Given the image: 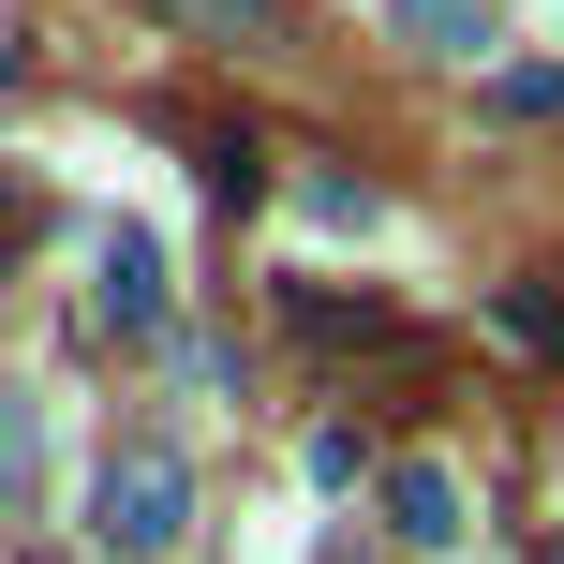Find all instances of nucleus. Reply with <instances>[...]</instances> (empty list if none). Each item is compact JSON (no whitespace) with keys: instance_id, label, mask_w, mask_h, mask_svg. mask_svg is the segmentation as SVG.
Returning a JSON list of instances; mask_svg holds the SVG:
<instances>
[{"instance_id":"obj_8","label":"nucleus","mask_w":564,"mask_h":564,"mask_svg":"<svg viewBox=\"0 0 564 564\" xmlns=\"http://www.w3.org/2000/svg\"><path fill=\"white\" fill-rule=\"evenodd\" d=\"M490 119H564V75L550 59H506V75H490Z\"/></svg>"},{"instance_id":"obj_9","label":"nucleus","mask_w":564,"mask_h":564,"mask_svg":"<svg viewBox=\"0 0 564 564\" xmlns=\"http://www.w3.org/2000/svg\"><path fill=\"white\" fill-rule=\"evenodd\" d=\"M357 476H371V431L327 416V431H312V490H357Z\"/></svg>"},{"instance_id":"obj_4","label":"nucleus","mask_w":564,"mask_h":564,"mask_svg":"<svg viewBox=\"0 0 564 564\" xmlns=\"http://www.w3.org/2000/svg\"><path fill=\"white\" fill-rule=\"evenodd\" d=\"M194 178H208L224 208H253V194H268V149L238 134V119H208V134H194Z\"/></svg>"},{"instance_id":"obj_5","label":"nucleus","mask_w":564,"mask_h":564,"mask_svg":"<svg viewBox=\"0 0 564 564\" xmlns=\"http://www.w3.org/2000/svg\"><path fill=\"white\" fill-rule=\"evenodd\" d=\"M401 45H431V59H476V45H490V0H401Z\"/></svg>"},{"instance_id":"obj_1","label":"nucleus","mask_w":564,"mask_h":564,"mask_svg":"<svg viewBox=\"0 0 564 564\" xmlns=\"http://www.w3.org/2000/svg\"><path fill=\"white\" fill-rule=\"evenodd\" d=\"M178 520H194V460H178V446H105L89 535H105L119 564H149V550H178Z\"/></svg>"},{"instance_id":"obj_11","label":"nucleus","mask_w":564,"mask_h":564,"mask_svg":"<svg viewBox=\"0 0 564 564\" xmlns=\"http://www.w3.org/2000/svg\"><path fill=\"white\" fill-rule=\"evenodd\" d=\"M15 490H30V401L0 387V506H15Z\"/></svg>"},{"instance_id":"obj_10","label":"nucleus","mask_w":564,"mask_h":564,"mask_svg":"<svg viewBox=\"0 0 564 564\" xmlns=\"http://www.w3.org/2000/svg\"><path fill=\"white\" fill-rule=\"evenodd\" d=\"M297 327H312V341H387V312H371V297H327V282H312V297H297Z\"/></svg>"},{"instance_id":"obj_12","label":"nucleus","mask_w":564,"mask_h":564,"mask_svg":"<svg viewBox=\"0 0 564 564\" xmlns=\"http://www.w3.org/2000/svg\"><path fill=\"white\" fill-rule=\"evenodd\" d=\"M550 564H564V550H550Z\"/></svg>"},{"instance_id":"obj_2","label":"nucleus","mask_w":564,"mask_h":564,"mask_svg":"<svg viewBox=\"0 0 564 564\" xmlns=\"http://www.w3.org/2000/svg\"><path fill=\"white\" fill-rule=\"evenodd\" d=\"M89 297H105V327H164V238L149 224H105V253H89Z\"/></svg>"},{"instance_id":"obj_6","label":"nucleus","mask_w":564,"mask_h":564,"mask_svg":"<svg viewBox=\"0 0 564 564\" xmlns=\"http://www.w3.org/2000/svg\"><path fill=\"white\" fill-rule=\"evenodd\" d=\"M149 15L208 30V45H282V0H149Z\"/></svg>"},{"instance_id":"obj_3","label":"nucleus","mask_w":564,"mask_h":564,"mask_svg":"<svg viewBox=\"0 0 564 564\" xmlns=\"http://www.w3.org/2000/svg\"><path fill=\"white\" fill-rule=\"evenodd\" d=\"M387 520H401L416 550H446V535H460V476H446V460H401V476H387Z\"/></svg>"},{"instance_id":"obj_7","label":"nucleus","mask_w":564,"mask_h":564,"mask_svg":"<svg viewBox=\"0 0 564 564\" xmlns=\"http://www.w3.org/2000/svg\"><path fill=\"white\" fill-rule=\"evenodd\" d=\"M490 312H506V341H520V357H564V297H535V282H506Z\"/></svg>"}]
</instances>
